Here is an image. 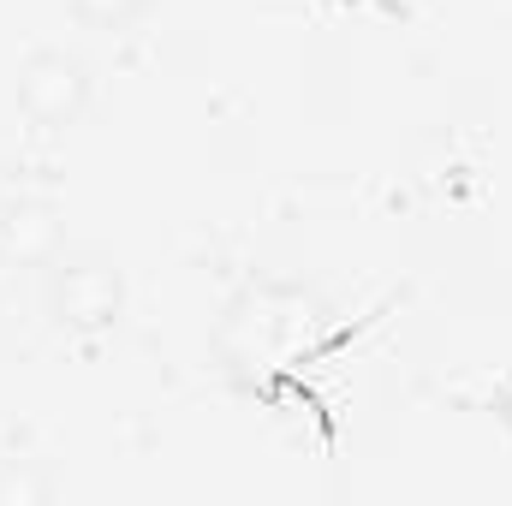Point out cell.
Returning <instances> with one entry per match:
<instances>
[{
    "label": "cell",
    "instance_id": "obj_3",
    "mask_svg": "<svg viewBox=\"0 0 512 506\" xmlns=\"http://www.w3.org/2000/svg\"><path fill=\"white\" fill-rule=\"evenodd\" d=\"M90 108V66L66 48H36L18 66V114L42 131H66Z\"/></svg>",
    "mask_w": 512,
    "mask_h": 506
},
{
    "label": "cell",
    "instance_id": "obj_4",
    "mask_svg": "<svg viewBox=\"0 0 512 506\" xmlns=\"http://www.w3.org/2000/svg\"><path fill=\"white\" fill-rule=\"evenodd\" d=\"M0 245H6V256H18L30 268H48L54 256L66 251L60 209L48 197H6L0 203Z\"/></svg>",
    "mask_w": 512,
    "mask_h": 506
},
{
    "label": "cell",
    "instance_id": "obj_1",
    "mask_svg": "<svg viewBox=\"0 0 512 506\" xmlns=\"http://www.w3.org/2000/svg\"><path fill=\"white\" fill-rule=\"evenodd\" d=\"M322 328H328V310L304 292V286H251L233 310H227V322H221V352H227V364L233 370H274V364H286V358H304L316 340H322Z\"/></svg>",
    "mask_w": 512,
    "mask_h": 506
},
{
    "label": "cell",
    "instance_id": "obj_5",
    "mask_svg": "<svg viewBox=\"0 0 512 506\" xmlns=\"http://www.w3.org/2000/svg\"><path fill=\"white\" fill-rule=\"evenodd\" d=\"M149 0H72V18L90 30H131Z\"/></svg>",
    "mask_w": 512,
    "mask_h": 506
},
{
    "label": "cell",
    "instance_id": "obj_6",
    "mask_svg": "<svg viewBox=\"0 0 512 506\" xmlns=\"http://www.w3.org/2000/svg\"><path fill=\"white\" fill-rule=\"evenodd\" d=\"M0 203H6V191H0Z\"/></svg>",
    "mask_w": 512,
    "mask_h": 506
},
{
    "label": "cell",
    "instance_id": "obj_2",
    "mask_svg": "<svg viewBox=\"0 0 512 506\" xmlns=\"http://www.w3.org/2000/svg\"><path fill=\"white\" fill-rule=\"evenodd\" d=\"M48 316L66 334H108L126 316V274L102 251H60L48 262Z\"/></svg>",
    "mask_w": 512,
    "mask_h": 506
}]
</instances>
